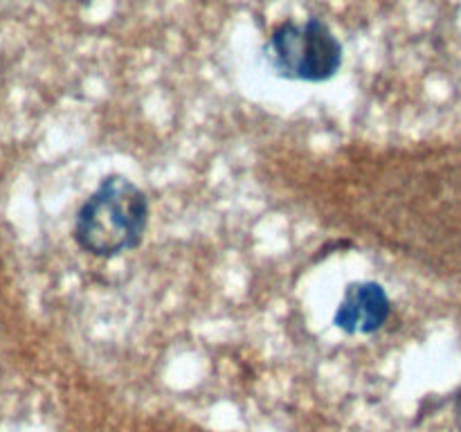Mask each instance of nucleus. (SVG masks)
Instances as JSON below:
<instances>
[{
    "instance_id": "f257e3e1",
    "label": "nucleus",
    "mask_w": 461,
    "mask_h": 432,
    "mask_svg": "<svg viewBox=\"0 0 461 432\" xmlns=\"http://www.w3.org/2000/svg\"><path fill=\"white\" fill-rule=\"evenodd\" d=\"M149 225L147 194L126 176H106L75 219V241L99 259L140 248Z\"/></svg>"
},
{
    "instance_id": "f03ea898",
    "label": "nucleus",
    "mask_w": 461,
    "mask_h": 432,
    "mask_svg": "<svg viewBox=\"0 0 461 432\" xmlns=\"http://www.w3.org/2000/svg\"><path fill=\"white\" fill-rule=\"evenodd\" d=\"M266 63L277 76L304 84L333 79L342 68V43L320 18L286 21L270 34L264 48Z\"/></svg>"
},
{
    "instance_id": "7ed1b4c3",
    "label": "nucleus",
    "mask_w": 461,
    "mask_h": 432,
    "mask_svg": "<svg viewBox=\"0 0 461 432\" xmlns=\"http://www.w3.org/2000/svg\"><path fill=\"white\" fill-rule=\"evenodd\" d=\"M392 302L376 282H351L333 313V324L347 336H372L390 320Z\"/></svg>"
}]
</instances>
